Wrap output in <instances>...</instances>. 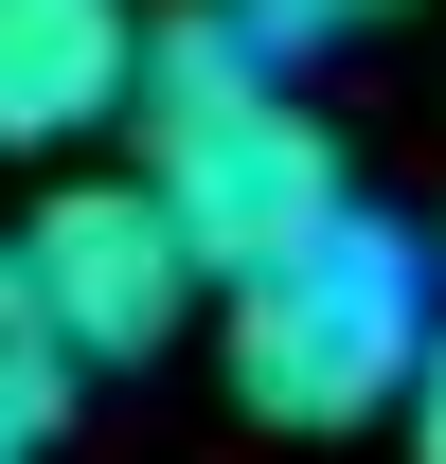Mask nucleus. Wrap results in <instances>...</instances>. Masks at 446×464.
Instances as JSON below:
<instances>
[{
    "label": "nucleus",
    "instance_id": "2",
    "mask_svg": "<svg viewBox=\"0 0 446 464\" xmlns=\"http://www.w3.org/2000/svg\"><path fill=\"white\" fill-rule=\"evenodd\" d=\"M429 322H446L429 250H411V232H375V215H339V232H304L286 268L215 286V357H232V411H250V429H286V447L393 429V393H411Z\"/></svg>",
    "mask_w": 446,
    "mask_h": 464
},
{
    "label": "nucleus",
    "instance_id": "6",
    "mask_svg": "<svg viewBox=\"0 0 446 464\" xmlns=\"http://www.w3.org/2000/svg\"><path fill=\"white\" fill-rule=\"evenodd\" d=\"M393 429H411V464H446V322H429V357H411V393H393Z\"/></svg>",
    "mask_w": 446,
    "mask_h": 464
},
{
    "label": "nucleus",
    "instance_id": "1",
    "mask_svg": "<svg viewBox=\"0 0 446 464\" xmlns=\"http://www.w3.org/2000/svg\"><path fill=\"white\" fill-rule=\"evenodd\" d=\"M125 125H143V215L179 232V268L197 286H250L286 268L304 232L357 215V161H339V125L286 90L232 18H143V72H125Z\"/></svg>",
    "mask_w": 446,
    "mask_h": 464
},
{
    "label": "nucleus",
    "instance_id": "7",
    "mask_svg": "<svg viewBox=\"0 0 446 464\" xmlns=\"http://www.w3.org/2000/svg\"><path fill=\"white\" fill-rule=\"evenodd\" d=\"M0 464H36V447H18V429H0Z\"/></svg>",
    "mask_w": 446,
    "mask_h": 464
},
{
    "label": "nucleus",
    "instance_id": "3",
    "mask_svg": "<svg viewBox=\"0 0 446 464\" xmlns=\"http://www.w3.org/2000/svg\"><path fill=\"white\" fill-rule=\"evenodd\" d=\"M0 250H18L36 322L72 340V375H108V357H161V340H179V304H197L179 232L143 215V179H54L36 215L0 232Z\"/></svg>",
    "mask_w": 446,
    "mask_h": 464
},
{
    "label": "nucleus",
    "instance_id": "4",
    "mask_svg": "<svg viewBox=\"0 0 446 464\" xmlns=\"http://www.w3.org/2000/svg\"><path fill=\"white\" fill-rule=\"evenodd\" d=\"M125 72H143V0H0V161L125 125Z\"/></svg>",
    "mask_w": 446,
    "mask_h": 464
},
{
    "label": "nucleus",
    "instance_id": "5",
    "mask_svg": "<svg viewBox=\"0 0 446 464\" xmlns=\"http://www.w3.org/2000/svg\"><path fill=\"white\" fill-rule=\"evenodd\" d=\"M72 393H90V375H72V340L36 322L18 250H0V429H18V447H54V429H72Z\"/></svg>",
    "mask_w": 446,
    "mask_h": 464
}]
</instances>
